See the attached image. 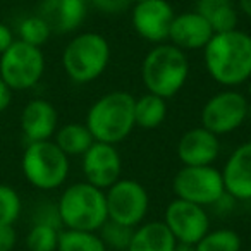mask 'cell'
Masks as SVG:
<instances>
[{
    "mask_svg": "<svg viewBox=\"0 0 251 251\" xmlns=\"http://www.w3.org/2000/svg\"><path fill=\"white\" fill-rule=\"evenodd\" d=\"M227 195L236 201L251 200V141L243 143L229 155L220 171Z\"/></svg>",
    "mask_w": 251,
    "mask_h": 251,
    "instance_id": "cell-17",
    "label": "cell"
},
{
    "mask_svg": "<svg viewBox=\"0 0 251 251\" xmlns=\"http://www.w3.org/2000/svg\"><path fill=\"white\" fill-rule=\"evenodd\" d=\"M60 229L49 224H33L26 236L28 251H57Z\"/></svg>",
    "mask_w": 251,
    "mask_h": 251,
    "instance_id": "cell-26",
    "label": "cell"
},
{
    "mask_svg": "<svg viewBox=\"0 0 251 251\" xmlns=\"http://www.w3.org/2000/svg\"><path fill=\"white\" fill-rule=\"evenodd\" d=\"M14 33L9 28L5 23H0V55L9 49V47L14 43Z\"/></svg>",
    "mask_w": 251,
    "mask_h": 251,
    "instance_id": "cell-32",
    "label": "cell"
},
{
    "mask_svg": "<svg viewBox=\"0 0 251 251\" xmlns=\"http://www.w3.org/2000/svg\"><path fill=\"white\" fill-rule=\"evenodd\" d=\"M176 244L177 241L167 229L164 220H155L134 227L127 251H174Z\"/></svg>",
    "mask_w": 251,
    "mask_h": 251,
    "instance_id": "cell-19",
    "label": "cell"
},
{
    "mask_svg": "<svg viewBox=\"0 0 251 251\" xmlns=\"http://www.w3.org/2000/svg\"><path fill=\"white\" fill-rule=\"evenodd\" d=\"M45 74V55L42 49L16 40L0 55V77L12 91L35 88Z\"/></svg>",
    "mask_w": 251,
    "mask_h": 251,
    "instance_id": "cell-7",
    "label": "cell"
},
{
    "mask_svg": "<svg viewBox=\"0 0 251 251\" xmlns=\"http://www.w3.org/2000/svg\"><path fill=\"white\" fill-rule=\"evenodd\" d=\"M172 189L176 198L196 203L200 206H213L226 195L222 174L212 165H184L174 176Z\"/></svg>",
    "mask_w": 251,
    "mask_h": 251,
    "instance_id": "cell-10",
    "label": "cell"
},
{
    "mask_svg": "<svg viewBox=\"0 0 251 251\" xmlns=\"http://www.w3.org/2000/svg\"><path fill=\"white\" fill-rule=\"evenodd\" d=\"M55 145L67 155V157H83V153L95 143L86 124L81 122H69L57 129Z\"/></svg>",
    "mask_w": 251,
    "mask_h": 251,
    "instance_id": "cell-22",
    "label": "cell"
},
{
    "mask_svg": "<svg viewBox=\"0 0 251 251\" xmlns=\"http://www.w3.org/2000/svg\"><path fill=\"white\" fill-rule=\"evenodd\" d=\"M208 76L226 88H237L251 77V35L241 29L215 33L203 49Z\"/></svg>",
    "mask_w": 251,
    "mask_h": 251,
    "instance_id": "cell-1",
    "label": "cell"
},
{
    "mask_svg": "<svg viewBox=\"0 0 251 251\" xmlns=\"http://www.w3.org/2000/svg\"><path fill=\"white\" fill-rule=\"evenodd\" d=\"M110 62V45L100 33L76 35L62 52V67L73 83L86 84L98 79Z\"/></svg>",
    "mask_w": 251,
    "mask_h": 251,
    "instance_id": "cell-5",
    "label": "cell"
},
{
    "mask_svg": "<svg viewBox=\"0 0 251 251\" xmlns=\"http://www.w3.org/2000/svg\"><path fill=\"white\" fill-rule=\"evenodd\" d=\"M18 36L21 42L42 49L52 36V29L49 28V25L42 16H28L19 23Z\"/></svg>",
    "mask_w": 251,
    "mask_h": 251,
    "instance_id": "cell-25",
    "label": "cell"
},
{
    "mask_svg": "<svg viewBox=\"0 0 251 251\" xmlns=\"http://www.w3.org/2000/svg\"><path fill=\"white\" fill-rule=\"evenodd\" d=\"M195 11L208 21L213 33L237 29L239 11L232 0H196Z\"/></svg>",
    "mask_w": 251,
    "mask_h": 251,
    "instance_id": "cell-20",
    "label": "cell"
},
{
    "mask_svg": "<svg viewBox=\"0 0 251 251\" xmlns=\"http://www.w3.org/2000/svg\"><path fill=\"white\" fill-rule=\"evenodd\" d=\"M220 141L219 136L210 133L203 126L186 131L177 143V158L182 165H212L219 158Z\"/></svg>",
    "mask_w": 251,
    "mask_h": 251,
    "instance_id": "cell-14",
    "label": "cell"
},
{
    "mask_svg": "<svg viewBox=\"0 0 251 251\" xmlns=\"http://www.w3.org/2000/svg\"><path fill=\"white\" fill-rule=\"evenodd\" d=\"M129 2H134V4H138V2H143V0H129Z\"/></svg>",
    "mask_w": 251,
    "mask_h": 251,
    "instance_id": "cell-36",
    "label": "cell"
},
{
    "mask_svg": "<svg viewBox=\"0 0 251 251\" xmlns=\"http://www.w3.org/2000/svg\"><path fill=\"white\" fill-rule=\"evenodd\" d=\"M174 251H196L195 244H188V243H177L176 244Z\"/></svg>",
    "mask_w": 251,
    "mask_h": 251,
    "instance_id": "cell-35",
    "label": "cell"
},
{
    "mask_svg": "<svg viewBox=\"0 0 251 251\" xmlns=\"http://www.w3.org/2000/svg\"><path fill=\"white\" fill-rule=\"evenodd\" d=\"M57 251H108V250L98 232L60 229Z\"/></svg>",
    "mask_w": 251,
    "mask_h": 251,
    "instance_id": "cell-23",
    "label": "cell"
},
{
    "mask_svg": "<svg viewBox=\"0 0 251 251\" xmlns=\"http://www.w3.org/2000/svg\"><path fill=\"white\" fill-rule=\"evenodd\" d=\"M105 201L108 220L133 229L143 224L150 208L147 188L136 179H119L115 184L105 189Z\"/></svg>",
    "mask_w": 251,
    "mask_h": 251,
    "instance_id": "cell-9",
    "label": "cell"
},
{
    "mask_svg": "<svg viewBox=\"0 0 251 251\" xmlns=\"http://www.w3.org/2000/svg\"><path fill=\"white\" fill-rule=\"evenodd\" d=\"M91 5L98 9L101 12H107V14H115V12H121L127 7L129 0H88Z\"/></svg>",
    "mask_w": 251,
    "mask_h": 251,
    "instance_id": "cell-30",
    "label": "cell"
},
{
    "mask_svg": "<svg viewBox=\"0 0 251 251\" xmlns=\"http://www.w3.org/2000/svg\"><path fill=\"white\" fill-rule=\"evenodd\" d=\"M23 210L19 193L7 184H0V227L14 226Z\"/></svg>",
    "mask_w": 251,
    "mask_h": 251,
    "instance_id": "cell-28",
    "label": "cell"
},
{
    "mask_svg": "<svg viewBox=\"0 0 251 251\" xmlns=\"http://www.w3.org/2000/svg\"><path fill=\"white\" fill-rule=\"evenodd\" d=\"M18 243V234L14 226L0 227V251H12Z\"/></svg>",
    "mask_w": 251,
    "mask_h": 251,
    "instance_id": "cell-31",
    "label": "cell"
},
{
    "mask_svg": "<svg viewBox=\"0 0 251 251\" xmlns=\"http://www.w3.org/2000/svg\"><path fill=\"white\" fill-rule=\"evenodd\" d=\"M133 232H134L133 227L122 226V224L114 222V220H107L100 227V230H98V234H100L107 250H115V251H127Z\"/></svg>",
    "mask_w": 251,
    "mask_h": 251,
    "instance_id": "cell-27",
    "label": "cell"
},
{
    "mask_svg": "<svg viewBox=\"0 0 251 251\" xmlns=\"http://www.w3.org/2000/svg\"><path fill=\"white\" fill-rule=\"evenodd\" d=\"M84 124L95 141L117 147L136 127L134 97L127 91H110L103 95L88 108Z\"/></svg>",
    "mask_w": 251,
    "mask_h": 251,
    "instance_id": "cell-2",
    "label": "cell"
},
{
    "mask_svg": "<svg viewBox=\"0 0 251 251\" xmlns=\"http://www.w3.org/2000/svg\"><path fill=\"white\" fill-rule=\"evenodd\" d=\"M62 229L98 232L108 220L105 191L86 181L67 186L57 201Z\"/></svg>",
    "mask_w": 251,
    "mask_h": 251,
    "instance_id": "cell-4",
    "label": "cell"
},
{
    "mask_svg": "<svg viewBox=\"0 0 251 251\" xmlns=\"http://www.w3.org/2000/svg\"><path fill=\"white\" fill-rule=\"evenodd\" d=\"M195 248L196 251H241V237L234 229L208 230Z\"/></svg>",
    "mask_w": 251,
    "mask_h": 251,
    "instance_id": "cell-24",
    "label": "cell"
},
{
    "mask_svg": "<svg viewBox=\"0 0 251 251\" xmlns=\"http://www.w3.org/2000/svg\"><path fill=\"white\" fill-rule=\"evenodd\" d=\"M237 11L246 18H251V0H237Z\"/></svg>",
    "mask_w": 251,
    "mask_h": 251,
    "instance_id": "cell-34",
    "label": "cell"
},
{
    "mask_svg": "<svg viewBox=\"0 0 251 251\" xmlns=\"http://www.w3.org/2000/svg\"><path fill=\"white\" fill-rule=\"evenodd\" d=\"M167 117V100L158 95L145 93L134 98V122L141 129H157Z\"/></svg>",
    "mask_w": 251,
    "mask_h": 251,
    "instance_id": "cell-21",
    "label": "cell"
},
{
    "mask_svg": "<svg viewBox=\"0 0 251 251\" xmlns=\"http://www.w3.org/2000/svg\"><path fill=\"white\" fill-rule=\"evenodd\" d=\"M12 101V90L5 84V81L0 77V114L9 108Z\"/></svg>",
    "mask_w": 251,
    "mask_h": 251,
    "instance_id": "cell-33",
    "label": "cell"
},
{
    "mask_svg": "<svg viewBox=\"0 0 251 251\" xmlns=\"http://www.w3.org/2000/svg\"><path fill=\"white\" fill-rule=\"evenodd\" d=\"M19 124H21L23 136L28 140V143L45 141L57 133L59 114L49 100L33 98L23 108Z\"/></svg>",
    "mask_w": 251,
    "mask_h": 251,
    "instance_id": "cell-16",
    "label": "cell"
},
{
    "mask_svg": "<svg viewBox=\"0 0 251 251\" xmlns=\"http://www.w3.org/2000/svg\"><path fill=\"white\" fill-rule=\"evenodd\" d=\"M215 35L201 14L196 11H188L176 14L169 29V40L174 47L181 50H203L206 43Z\"/></svg>",
    "mask_w": 251,
    "mask_h": 251,
    "instance_id": "cell-15",
    "label": "cell"
},
{
    "mask_svg": "<svg viewBox=\"0 0 251 251\" xmlns=\"http://www.w3.org/2000/svg\"><path fill=\"white\" fill-rule=\"evenodd\" d=\"M81 158L83 174L90 184L105 191L121 179L122 160L115 145L95 141Z\"/></svg>",
    "mask_w": 251,
    "mask_h": 251,
    "instance_id": "cell-12",
    "label": "cell"
},
{
    "mask_svg": "<svg viewBox=\"0 0 251 251\" xmlns=\"http://www.w3.org/2000/svg\"><path fill=\"white\" fill-rule=\"evenodd\" d=\"M69 167V157L52 140L28 143L21 158L26 181L40 191L60 188L67 181Z\"/></svg>",
    "mask_w": 251,
    "mask_h": 251,
    "instance_id": "cell-6",
    "label": "cell"
},
{
    "mask_svg": "<svg viewBox=\"0 0 251 251\" xmlns=\"http://www.w3.org/2000/svg\"><path fill=\"white\" fill-rule=\"evenodd\" d=\"M188 76V55L172 43H157L141 62V81L147 91L165 100L184 88Z\"/></svg>",
    "mask_w": 251,
    "mask_h": 251,
    "instance_id": "cell-3",
    "label": "cell"
},
{
    "mask_svg": "<svg viewBox=\"0 0 251 251\" xmlns=\"http://www.w3.org/2000/svg\"><path fill=\"white\" fill-rule=\"evenodd\" d=\"M25 251H28V250H25Z\"/></svg>",
    "mask_w": 251,
    "mask_h": 251,
    "instance_id": "cell-37",
    "label": "cell"
},
{
    "mask_svg": "<svg viewBox=\"0 0 251 251\" xmlns=\"http://www.w3.org/2000/svg\"><path fill=\"white\" fill-rule=\"evenodd\" d=\"M88 14V0H43L40 14L52 33L69 35L84 23Z\"/></svg>",
    "mask_w": 251,
    "mask_h": 251,
    "instance_id": "cell-18",
    "label": "cell"
},
{
    "mask_svg": "<svg viewBox=\"0 0 251 251\" xmlns=\"http://www.w3.org/2000/svg\"><path fill=\"white\" fill-rule=\"evenodd\" d=\"M33 224H49V226H53V227H57V229H62V222H60L57 203H42V205L36 208Z\"/></svg>",
    "mask_w": 251,
    "mask_h": 251,
    "instance_id": "cell-29",
    "label": "cell"
},
{
    "mask_svg": "<svg viewBox=\"0 0 251 251\" xmlns=\"http://www.w3.org/2000/svg\"><path fill=\"white\" fill-rule=\"evenodd\" d=\"M250 114L248 98L236 88H226L206 100L201 108V126L222 136L239 129Z\"/></svg>",
    "mask_w": 251,
    "mask_h": 251,
    "instance_id": "cell-8",
    "label": "cell"
},
{
    "mask_svg": "<svg viewBox=\"0 0 251 251\" xmlns=\"http://www.w3.org/2000/svg\"><path fill=\"white\" fill-rule=\"evenodd\" d=\"M164 224L177 243L196 244L210 230V217L205 206L179 198L167 205Z\"/></svg>",
    "mask_w": 251,
    "mask_h": 251,
    "instance_id": "cell-11",
    "label": "cell"
},
{
    "mask_svg": "<svg viewBox=\"0 0 251 251\" xmlns=\"http://www.w3.org/2000/svg\"><path fill=\"white\" fill-rule=\"evenodd\" d=\"M174 16V9L169 0H143L134 4L131 21L134 31L141 38L151 43H164L169 40V29Z\"/></svg>",
    "mask_w": 251,
    "mask_h": 251,
    "instance_id": "cell-13",
    "label": "cell"
}]
</instances>
